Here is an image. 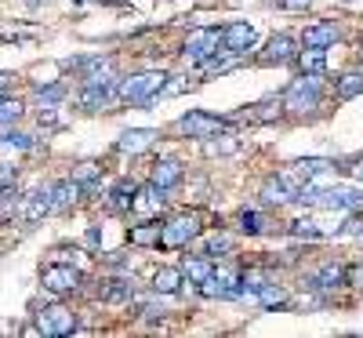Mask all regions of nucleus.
<instances>
[{
    "label": "nucleus",
    "instance_id": "1",
    "mask_svg": "<svg viewBox=\"0 0 363 338\" xmlns=\"http://www.w3.org/2000/svg\"><path fill=\"white\" fill-rule=\"evenodd\" d=\"M164 73L160 70H149V73H135V77H128V80H120V87H116V99L120 102H131V106H142V102H149V99H157L160 91H164Z\"/></svg>",
    "mask_w": 363,
    "mask_h": 338
},
{
    "label": "nucleus",
    "instance_id": "2",
    "mask_svg": "<svg viewBox=\"0 0 363 338\" xmlns=\"http://www.w3.org/2000/svg\"><path fill=\"white\" fill-rule=\"evenodd\" d=\"M196 291H200L203 298H222V302H233V298L244 295V288H240V273H236L229 262L215 266V273H211L203 284H196Z\"/></svg>",
    "mask_w": 363,
    "mask_h": 338
},
{
    "label": "nucleus",
    "instance_id": "3",
    "mask_svg": "<svg viewBox=\"0 0 363 338\" xmlns=\"http://www.w3.org/2000/svg\"><path fill=\"white\" fill-rule=\"evenodd\" d=\"M284 109H291V113L320 109V80L313 73H301L298 80H291V87L284 91Z\"/></svg>",
    "mask_w": 363,
    "mask_h": 338
},
{
    "label": "nucleus",
    "instance_id": "4",
    "mask_svg": "<svg viewBox=\"0 0 363 338\" xmlns=\"http://www.w3.org/2000/svg\"><path fill=\"white\" fill-rule=\"evenodd\" d=\"M80 269L77 266H69V262H51V266H44L40 269V284H44V291H51V295H73L77 288H80Z\"/></svg>",
    "mask_w": 363,
    "mask_h": 338
},
{
    "label": "nucleus",
    "instance_id": "5",
    "mask_svg": "<svg viewBox=\"0 0 363 338\" xmlns=\"http://www.w3.org/2000/svg\"><path fill=\"white\" fill-rule=\"evenodd\" d=\"M116 87H120V80H116L113 73L95 77V80H84L80 91H77V106L87 109V113H95V109H102V106L116 95Z\"/></svg>",
    "mask_w": 363,
    "mask_h": 338
},
{
    "label": "nucleus",
    "instance_id": "6",
    "mask_svg": "<svg viewBox=\"0 0 363 338\" xmlns=\"http://www.w3.org/2000/svg\"><path fill=\"white\" fill-rule=\"evenodd\" d=\"M218 48L225 51V44H222V29H193L189 33V40H186V62H193V66H203L207 58H215L218 55Z\"/></svg>",
    "mask_w": 363,
    "mask_h": 338
},
{
    "label": "nucleus",
    "instance_id": "7",
    "mask_svg": "<svg viewBox=\"0 0 363 338\" xmlns=\"http://www.w3.org/2000/svg\"><path fill=\"white\" fill-rule=\"evenodd\" d=\"M174 128H178L182 135H189V138H215V135L229 131V120L211 116V113H203V109H193V113H186V116H178Z\"/></svg>",
    "mask_w": 363,
    "mask_h": 338
},
{
    "label": "nucleus",
    "instance_id": "8",
    "mask_svg": "<svg viewBox=\"0 0 363 338\" xmlns=\"http://www.w3.org/2000/svg\"><path fill=\"white\" fill-rule=\"evenodd\" d=\"M196 233H200V214H174L160 229V244L164 248H186Z\"/></svg>",
    "mask_w": 363,
    "mask_h": 338
},
{
    "label": "nucleus",
    "instance_id": "9",
    "mask_svg": "<svg viewBox=\"0 0 363 338\" xmlns=\"http://www.w3.org/2000/svg\"><path fill=\"white\" fill-rule=\"evenodd\" d=\"M37 331L51 334V338L73 334L77 331V317H73V310H66V305H48V310L37 313Z\"/></svg>",
    "mask_w": 363,
    "mask_h": 338
},
{
    "label": "nucleus",
    "instance_id": "10",
    "mask_svg": "<svg viewBox=\"0 0 363 338\" xmlns=\"http://www.w3.org/2000/svg\"><path fill=\"white\" fill-rule=\"evenodd\" d=\"M255 40H258V29H255L251 22H229V26L222 29V44H225V51L247 55V51L255 48Z\"/></svg>",
    "mask_w": 363,
    "mask_h": 338
},
{
    "label": "nucleus",
    "instance_id": "11",
    "mask_svg": "<svg viewBox=\"0 0 363 338\" xmlns=\"http://www.w3.org/2000/svg\"><path fill=\"white\" fill-rule=\"evenodd\" d=\"M294 58H298V40L287 33H277L262 51V66H287Z\"/></svg>",
    "mask_w": 363,
    "mask_h": 338
},
{
    "label": "nucleus",
    "instance_id": "12",
    "mask_svg": "<svg viewBox=\"0 0 363 338\" xmlns=\"http://www.w3.org/2000/svg\"><path fill=\"white\" fill-rule=\"evenodd\" d=\"M313 204H320V207H327V211H356L359 204H363V193L359 190H327V193H316V200Z\"/></svg>",
    "mask_w": 363,
    "mask_h": 338
},
{
    "label": "nucleus",
    "instance_id": "13",
    "mask_svg": "<svg viewBox=\"0 0 363 338\" xmlns=\"http://www.w3.org/2000/svg\"><path fill=\"white\" fill-rule=\"evenodd\" d=\"M55 204H51V190H33L29 197H22L18 204V214H22V222H40L44 214H51Z\"/></svg>",
    "mask_w": 363,
    "mask_h": 338
},
{
    "label": "nucleus",
    "instance_id": "14",
    "mask_svg": "<svg viewBox=\"0 0 363 338\" xmlns=\"http://www.w3.org/2000/svg\"><path fill=\"white\" fill-rule=\"evenodd\" d=\"M157 138H160V135H157L153 128H131V131H124V135L116 138V149L128 153V157H135V153H145Z\"/></svg>",
    "mask_w": 363,
    "mask_h": 338
},
{
    "label": "nucleus",
    "instance_id": "15",
    "mask_svg": "<svg viewBox=\"0 0 363 338\" xmlns=\"http://www.w3.org/2000/svg\"><path fill=\"white\" fill-rule=\"evenodd\" d=\"M164 193H167V190H160L157 182H149V186H138L131 211H135V214H157V211L164 207V200H167Z\"/></svg>",
    "mask_w": 363,
    "mask_h": 338
},
{
    "label": "nucleus",
    "instance_id": "16",
    "mask_svg": "<svg viewBox=\"0 0 363 338\" xmlns=\"http://www.w3.org/2000/svg\"><path fill=\"white\" fill-rule=\"evenodd\" d=\"M135 193H138V186L135 182H128V178H120L116 186L109 190V211H116V214H124V211H131V204H135Z\"/></svg>",
    "mask_w": 363,
    "mask_h": 338
},
{
    "label": "nucleus",
    "instance_id": "17",
    "mask_svg": "<svg viewBox=\"0 0 363 338\" xmlns=\"http://www.w3.org/2000/svg\"><path fill=\"white\" fill-rule=\"evenodd\" d=\"M80 193H84V190H80L77 178H66V182H58V186H51V204H55V211H69Z\"/></svg>",
    "mask_w": 363,
    "mask_h": 338
},
{
    "label": "nucleus",
    "instance_id": "18",
    "mask_svg": "<svg viewBox=\"0 0 363 338\" xmlns=\"http://www.w3.org/2000/svg\"><path fill=\"white\" fill-rule=\"evenodd\" d=\"M301 40H306V48H330L338 40V26L335 22H316V26L306 29V37H301Z\"/></svg>",
    "mask_w": 363,
    "mask_h": 338
},
{
    "label": "nucleus",
    "instance_id": "19",
    "mask_svg": "<svg viewBox=\"0 0 363 338\" xmlns=\"http://www.w3.org/2000/svg\"><path fill=\"white\" fill-rule=\"evenodd\" d=\"M149 182H157L160 190H171L182 182V164L178 160H157L153 164V175H149Z\"/></svg>",
    "mask_w": 363,
    "mask_h": 338
},
{
    "label": "nucleus",
    "instance_id": "20",
    "mask_svg": "<svg viewBox=\"0 0 363 338\" xmlns=\"http://www.w3.org/2000/svg\"><path fill=\"white\" fill-rule=\"evenodd\" d=\"M298 70L301 73H313V77H320L323 70H327V48H306V51H298Z\"/></svg>",
    "mask_w": 363,
    "mask_h": 338
},
{
    "label": "nucleus",
    "instance_id": "21",
    "mask_svg": "<svg viewBox=\"0 0 363 338\" xmlns=\"http://www.w3.org/2000/svg\"><path fill=\"white\" fill-rule=\"evenodd\" d=\"M280 113H284V99H269V102L251 106L244 113V120H247V124H269V120H277Z\"/></svg>",
    "mask_w": 363,
    "mask_h": 338
},
{
    "label": "nucleus",
    "instance_id": "22",
    "mask_svg": "<svg viewBox=\"0 0 363 338\" xmlns=\"http://www.w3.org/2000/svg\"><path fill=\"white\" fill-rule=\"evenodd\" d=\"M182 280H186V273L174 269V266H164V269H157V276H153V291H157V295H174V291L182 288Z\"/></svg>",
    "mask_w": 363,
    "mask_h": 338
},
{
    "label": "nucleus",
    "instance_id": "23",
    "mask_svg": "<svg viewBox=\"0 0 363 338\" xmlns=\"http://www.w3.org/2000/svg\"><path fill=\"white\" fill-rule=\"evenodd\" d=\"M262 200H265V204H277V207H280V204L294 200V190H291L287 182H284V178L277 175V178H269L265 186H262Z\"/></svg>",
    "mask_w": 363,
    "mask_h": 338
},
{
    "label": "nucleus",
    "instance_id": "24",
    "mask_svg": "<svg viewBox=\"0 0 363 338\" xmlns=\"http://www.w3.org/2000/svg\"><path fill=\"white\" fill-rule=\"evenodd\" d=\"M342 280H345V266H335V262H327V266H323V269H320V273L313 276L309 284H313V288H338Z\"/></svg>",
    "mask_w": 363,
    "mask_h": 338
},
{
    "label": "nucleus",
    "instance_id": "25",
    "mask_svg": "<svg viewBox=\"0 0 363 338\" xmlns=\"http://www.w3.org/2000/svg\"><path fill=\"white\" fill-rule=\"evenodd\" d=\"M135 295V288L128 284V280H106L102 288H99V298L102 302H128Z\"/></svg>",
    "mask_w": 363,
    "mask_h": 338
},
{
    "label": "nucleus",
    "instance_id": "26",
    "mask_svg": "<svg viewBox=\"0 0 363 338\" xmlns=\"http://www.w3.org/2000/svg\"><path fill=\"white\" fill-rule=\"evenodd\" d=\"M182 273H186V280H189V284L196 288V284H203L207 276L215 273V266L207 262V255H200V258H189V262H186V269H182Z\"/></svg>",
    "mask_w": 363,
    "mask_h": 338
},
{
    "label": "nucleus",
    "instance_id": "27",
    "mask_svg": "<svg viewBox=\"0 0 363 338\" xmlns=\"http://www.w3.org/2000/svg\"><path fill=\"white\" fill-rule=\"evenodd\" d=\"M335 91H338L342 102L363 95V73H345V77H338V87H335Z\"/></svg>",
    "mask_w": 363,
    "mask_h": 338
},
{
    "label": "nucleus",
    "instance_id": "28",
    "mask_svg": "<svg viewBox=\"0 0 363 338\" xmlns=\"http://www.w3.org/2000/svg\"><path fill=\"white\" fill-rule=\"evenodd\" d=\"M291 236H298V240H323L327 229H320V222H313V219H298V222H291Z\"/></svg>",
    "mask_w": 363,
    "mask_h": 338
},
{
    "label": "nucleus",
    "instance_id": "29",
    "mask_svg": "<svg viewBox=\"0 0 363 338\" xmlns=\"http://www.w3.org/2000/svg\"><path fill=\"white\" fill-rule=\"evenodd\" d=\"M160 229L157 222H145V226H135L131 229V244H138V248H149V244H160Z\"/></svg>",
    "mask_w": 363,
    "mask_h": 338
},
{
    "label": "nucleus",
    "instance_id": "30",
    "mask_svg": "<svg viewBox=\"0 0 363 338\" xmlns=\"http://www.w3.org/2000/svg\"><path fill=\"white\" fill-rule=\"evenodd\" d=\"M255 298L265 305V310H280V305H287V291H284V288H277V284H265Z\"/></svg>",
    "mask_w": 363,
    "mask_h": 338
},
{
    "label": "nucleus",
    "instance_id": "31",
    "mask_svg": "<svg viewBox=\"0 0 363 338\" xmlns=\"http://www.w3.org/2000/svg\"><path fill=\"white\" fill-rule=\"evenodd\" d=\"M265 284H269V276H265L262 269H247V273H240V288H244V295H258Z\"/></svg>",
    "mask_w": 363,
    "mask_h": 338
},
{
    "label": "nucleus",
    "instance_id": "32",
    "mask_svg": "<svg viewBox=\"0 0 363 338\" xmlns=\"http://www.w3.org/2000/svg\"><path fill=\"white\" fill-rule=\"evenodd\" d=\"M18 116H22V102H15V99H4V95H0V124H15Z\"/></svg>",
    "mask_w": 363,
    "mask_h": 338
},
{
    "label": "nucleus",
    "instance_id": "33",
    "mask_svg": "<svg viewBox=\"0 0 363 338\" xmlns=\"http://www.w3.org/2000/svg\"><path fill=\"white\" fill-rule=\"evenodd\" d=\"M265 229V219H262V214L258 211H244V214H240V233H262Z\"/></svg>",
    "mask_w": 363,
    "mask_h": 338
},
{
    "label": "nucleus",
    "instance_id": "34",
    "mask_svg": "<svg viewBox=\"0 0 363 338\" xmlns=\"http://www.w3.org/2000/svg\"><path fill=\"white\" fill-rule=\"evenodd\" d=\"M0 149H15V153H26V149H33V138H29V135H15V131H8L4 138H0Z\"/></svg>",
    "mask_w": 363,
    "mask_h": 338
},
{
    "label": "nucleus",
    "instance_id": "35",
    "mask_svg": "<svg viewBox=\"0 0 363 338\" xmlns=\"http://www.w3.org/2000/svg\"><path fill=\"white\" fill-rule=\"evenodd\" d=\"M73 178L80 182V190H95V178H99V168H95V164H80V168L73 171Z\"/></svg>",
    "mask_w": 363,
    "mask_h": 338
},
{
    "label": "nucleus",
    "instance_id": "36",
    "mask_svg": "<svg viewBox=\"0 0 363 338\" xmlns=\"http://www.w3.org/2000/svg\"><path fill=\"white\" fill-rule=\"evenodd\" d=\"M189 87V77H167L164 80V91H160V95H182V91H186Z\"/></svg>",
    "mask_w": 363,
    "mask_h": 338
},
{
    "label": "nucleus",
    "instance_id": "37",
    "mask_svg": "<svg viewBox=\"0 0 363 338\" xmlns=\"http://www.w3.org/2000/svg\"><path fill=\"white\" fill-rule=\"evenodd\" d=\"M37 95H40V102H48V106H51V102H58V99L66 95V87H62V84H51V87H40Z\"/></svg>",
    "mask_w": 363,
    "mask_h": 338
},
{
    "label": "nucleus",
    "instance_id": "38",
    "mask_svg": "<svg viewBox=\"0 0 363 338\" xmlns=\"http://www.w3.org/2000/svg\"><path fill=\"white\" fill-rule=\"evenodd\" d=\"M15 186V168L11 164H0V193Z\"/></svg>",
    "mask_w": 363,
    "mask_h": 338
},
{
    "label": "nucleus",
    "instance_id": "39",
    "mask_svg": "<svg viewBox=\"0 0 363 338\" xmlns=\"http://www.w3.org/2000/svg\"><path fill=\"white\" fill-rule=\"evenodd\" d=\"M229 248H233V240H229V236H215V240L207 244V251H203V255H218V251H229Z\"/></svg>",
    "mask_w": 363,
    "mask_h": 338
},
{
    "label": "nucleus",
    "instance_id": "40",
    "mask_svg": "<svg viewBox=\"0 0 363 338\" xmlns=\"http://www.w3.org/2000/svg\"><path fill=\"white\" fill-rule=\"evenodd\" d=\"M338 233H342V236H359V233H363V219H356V214H352V219H349Z\"/></svg>",
    "mask_w": 363,
    "mask_h": 338
},
{
    "label": "nucleus",
    "instance_id": "41",
    "mask_svg": "<svg viewBox=\"0 0 363 338\" xmlns=\"http://www.w3.org/2000/svg\"><path fill=\"white\" fill-rule=\"evenodd\" d=\"M313 4V0H280V8H287V11H306Z\"/></svg>",
    "mask_w": 363,
    "mask_h": 338
},
{
    "label": "nucleus",
    "instance_id": "42",
    "mask_svg": "<svg viewBox=\"0 0 363 338\" xmlns=\"http://www.w3.org/2000/svg\"><path fill=\"white\" fill-rule=\"evenodd\" d=\"M345 276H349V280H352L356 288H363V269H359V266H349V269H345Z\"/></svg>",
    "mask_w": 363,
    "mask_h": 338
},
{
    "label": "nucleus",
    "instance_id": "43",
    "mask_svg": "<svg viewBox=\"0 0 363 338\" xmlns=\"http://www.w3.org/2000/svg\"><path fill=\"white\" fill-rule=\"evenodd\" d=\"M8 84H11V77H8L4 70H0V95H4V91H8Z\"/></svg>",
    "mask_w": 363,
    "mask_h": 338
},
{
    "label": "nucleus",
    "instance_id": "44",
    "mask_svg": "<svg viewBox=\"0 0 363 338\" xmlns=\"http://www.w3.org/2000/svg\"><path fill=\"white\" fill-rule=\"evenodd\" d=\"M352 175H356V182H363V160H359V164L352 168Z\"/></svg>",
    "mask_w": 363,
    "mask_h": 338
},
{
    "label": "nucleus",
    "instance_id": "45",
    "mask_svg": "<svg viewBox=\"0 0 363 338\" xmlns=\"http://www.w3.org/2000/svg\"><path fill=\"white\" fill-rule=\"evenodd\" d=\"M26 4H40V0H26Z\"/></svg>",
    "mask_w": 363,
    "mask_h": 338
},
{
    "label": "nucleus",
    "instance_id": "46",
    "mask_svg": "<svg viewBox=\"0 0 363 338\" xmlns=\"http://www.w3.org/2000/svg\"><path fill=\"white\" fill-rule=\"evenodd\" d=\"M77 4H84V0H77Z\"/></svg>",
    "mask_w": 363,
    "mask_h": 338
}]
</instances>
